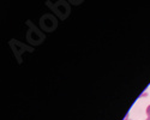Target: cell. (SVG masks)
I'll return each instance as SVG.
<instances>
[{"mask_svg":"<svg viewBox=\"0 0 150 120\" xmlns=\"http://www.w3.org/2000/svg\"><path fill=\"white\" fill-rule=\"evenodd\" d=\"M145 113H146V116L150 119V104L146 107V111H145Z\"/></svg>","mask_w":150,"mask_h":120,"instance_id":"1","label":"cell"},{"mask_svg":"<svg viewBox=\"0 0 150 120\" xmlns=\"http://www.w3.org/2000/svg\"><path fill=\"white\" fill-rule=\"evenodd\" d=\"M125 120H131V119H129V118H125Z\"/></svg>","mask_w":150,"mask_h":120,"instance_id":"2","label":"cell"},{"mask_svg":"<svg viewBox=\"0 0 150 120\" xmlns=\"http://www.w3.org/2000/svg\"><path fill=\"white\" fill-rule=\"evenodd\" d=\"M146 120H150V119H149V118H148V119H146Z\"/></svg>","mask_w":150,"mask_h":120,"instance_id":"3","label":"cell"}]
</instances>
